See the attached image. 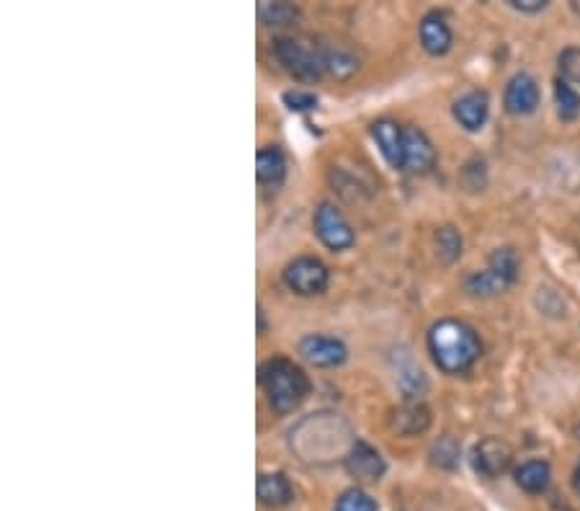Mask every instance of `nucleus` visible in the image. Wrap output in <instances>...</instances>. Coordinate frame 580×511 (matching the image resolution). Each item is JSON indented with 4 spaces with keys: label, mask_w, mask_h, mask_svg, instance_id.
Returning a JSON list of instances; mask_svg holds the SVG:
<instances>
[{
    "label": "nucleus",
    "mask_w": 580,
    "mask_h": 511,
    "mask_svg": "<svg viewBox=\"0 0 580 511\" xmlns=\"http://www.w3.org/2000/svg\"><path fill=\"white\" fill-rule=\"evenodd\" d=\"M428 351L444 375H464L483 357V344L475 328L457 318H444L428 328Z\"/></svg>",
    "instance_id": "f257e3e1"
},
{
    "label": "nucleus",
    "mask_w": 580,
    "mask_h": 511,
    "mask_svg": "<svg viewBox=\"0 0 580 511\" xmlns=\"http://www.w3.org/2000/svg\"><path fill=\"white\" fill-rule=\"evenodd\" d=\"M258 380L271 411L279 416L294 413L310 395V380L300 364L287 357H271L258 367Z\"/></svg>",
    "instance_id": "f03ea898"
},
{
    "label": "nucleus",
    "mask_w": 580,
    "mask_h": 511,
    "mask_svg": "<svg viewBox=\"0 0 580 511\" xmlns=\"http://www.w3.org/2000/svg\"><path fill=\"white\" fill-rule=\"evenodd\" d=\"M271 55L297 81L315 83L325 75L320 47H307L305 42H297V39H276Z\"/></svg>",
    "instance_id": "7ed1b4c3"
},
{
    "label": "nucleus",
    "mask_w": 580,
    "mask_h": 511,
    "mask_svg": "<svg viewBox=\"0 0 580 511\" xmlns=\"http://www.w3.org/2000/svg\"><path fill=\"white\" fill-rule=\"evenodd\" d=\"M284 284L294 295L302 297H312V295H323L328 290L330 282V271L328 266L323 264L315 256H300V259L289 261L284 266V274H281Z\"/></svg>",
    "instance_id": "20e7f679"
},
{
    "label": "nucleus",
    "mask_w": 580,
    "mask_h": 511,
    "mask_svg": "<svg viewBox=\"0 0 580 511\" xmlns=\"http://www.w3.org/2000/svg\"><path fill=\"white\" fill-rule=\"evenodd\" d=\"M315 235L330 251H346V248L356 243V233L351 228V222L343 217V212L338 210L336 204L330 202H323L315 210Z\"/></svg>",
    "instance_id": "39448f33"
},
{
    "label": "nucleus",
    "mask_w": 580,
    "mask_h": 511,
    "mask_svg": "<svg viewBox=\"0 0 580 511\" xmlns=\"http://www.w3.org/2000/svg\"><path fill=\"white\" fill-rule=\"evenodd\" d=\"M472 468H475L477 475L483 478H501L508 468H511L513 460V450L508 447L503 439L498 437H485L483 442H477L472 447Z\"/></svg>",
    "instance_id": "423d86ee"
},
{
    "label": "nucleus",
    "mask_w": 580,
    "mask_h": 511,
    "mask_svg": "<svg viewBox=\"0 0 580 511\" xmlns=\"http://www.w3.org/2000/svg\"><path fill=\"white\" fill-rule=\"evenodd\" d=\"M300 354L305 362L320 370H330V367H341L348 357V349L336 336H325V333H310L300 341Z\"/></svg>",
    "instance_id": "0eeeda50"
},
{
    "label": "nucleus",
    "mask_w": 580,
    "mask_h": 511,
    "mask_svg": "<svg viewBox=\"0 0 580 511\" xmlns=\"http://www.w3.org/2000/svg\"><path fill=\"white\" fill-rule=\"evenodd\" d=\"M346 470L354 475L356 481L377 483L382 481V475L387 473V462L377 447H372V444L364 442V439H356V442L348 447Z\"/></svg>",
    "instance_id": "6e6552de"
},
{
    "label": "nucleus",
    "mask_w": 580,
    "mask_h": 511,
    "mask_svg": "<svg viewBox=\"0 0 580 511\" xmlns=\"http://www.w3.org/2000/svg\"><path fill=\"white\" fill-rule=\"evenodd\" d=\"M542 104V91H539V83L534 81V75L529 73H516L508 81L506 93H503V106H506L508 114L513 117H529Z\"/></svg>",
    "instance_id": "1a4fd4ad"
},
{
    "label": "nucleus",
    "mask_w": 580,
    "mask_h": 511,
    "mask_svg": "<svg viewBox=\"0 0 580 511\" xmlns=\"http://www.w3.org/2000/svg\"><path fill=\"white\" fill-rule=\"evenodd\" d=\"M436 163L434 142L418 127H405V148H403V171L426 173Z\"/></svg>",
    "instance_id": "9d476101"
},
{
    "label": "nucleus",
    "mask_w": 580,
    "mask_h": 511,
    "mask_svg": "<svg viewBox=\"0 0 580 511\" xmlns=\"http://www.w3.org/2000/svg\"><path fill=\"white\" fill-rule=\"evenodd\" d=\"M454 119L459 122V127H464L467 132H480L488 122L490 114V96L480 88L475 91H467L464 96H459L454 101Z\"/></svg>",
    "instance_id": "9b49d317"
},
{
    "label": "nucleus",
    "mask_w": 580,
    "mask_h": 511,
    "mask_svg": "<svg viewBox=\"0 0 580 511\" xmlns=\"http://www.w3.org/2000/svg\"><path fill=\"white\" fill-rule=\"evenodd\" d=\"M372 137L377 142L379 153L385 155V161L392 168L403 171V148H405V127L397 124L395 119H377L372 124Z\"/></svg>",
    "instance_id": "f8f14e48"
},
{
    "label": "nucleus",
    "mask_w": 580,
    "mask_h": 511,
    "mask_svg": "<svg viewBox=\"0 0 580 511\" xmlns=\"http://www.w3.org/2000/svg\"><path fill=\"white\" fill-rule=\"evenodd\" d=\"M418 37H421L423 50L431 57H441L452 50V26L446 24L444 13H426L418 26Z\"/></svg>",
    "instance_id": "ddd939ff"
},
{
    "label": "nucleus",
    "mask_w": 580,
    "mask_h": 511,
    "mask_svg": "<svg viewBox=\"0 0 580 511\" xmlns=\"http://www.w3.org/2000/svg\"><path fill=\"white\" fill-rule=\"evenodd\" d=\"M256 496L263 506L281 509L294 501V486L284 473H261L256 483Z\"/></svg>",
    "instance_id": "4468645a"
},
{
    "label": "nucleus",
    "mask_w": 580,
    "mask_h": 511,
    "mask_svg": "<svg viewBox=\"0 0 580 511\" xmlns=\"http://www.w3.org/2000/svg\"><path fill=\"white\" fill-rule=\"evenodd\" d=\"M390 426L403 437H416L431 426V411L421 401H405L403 406L392 411Z\"/></svg>",
    "instance_id": "2eb2a0df"
},
{
    "label": "nucleus",
    "mask_w": 580,
    "mask_h": 511,
    "mask_svg": "<svg viewBox=\"0 0 580 511\" xmlns=\"http://www.w3.org/2000/svg\"><path fill=\"white\" fill-rule=\"evenodd\" d=\"M513 279L506 277L501 269H495L493 264L485 266L483 271H475L470 277L464 279V290L470 292L472 297H495L506 292L508 287H513Z\"/></svg>",
    "instance_id": "dca6fc26"
},
{
    "label": "nucleus",
    "mask_w": 580,
    "mask_h": 511,
    "mask_svg": "<svg viewBox=\"0 0 580 511\" xmlns=\"http://www.w3.org/2000/svg\"><path fill=\"white\" fill-rule=\"evenodd\" d=\"M256 176L263 186H271V189L284 184V179H287V155H284V150L276 148V145L258 150Z\"/></svg>",
    "instance_id": "f3484780"
},
{
    "label": "nucleus",
    "mask_w": 580,
    "mask_h": 511,
    "mask_svg": "<svg viewBox=\"0 0 580 511\" xmlns=\"http://www.w3.org/2000/svg\"><path fill=\"white\" fill-rule=\"evenodd\" d=\"M513 478H516V486H519L521 491L544 493L547 488H550V481H552L550 462H544V460L524 462V465H519V468H516Z\"/></svg>",
    "instance_id": "a211bd4d"
},
{
    "label": "nucleus",
    "mask_w": 580,
    "mask_h": 511,
    "mask_svg": "<svg viewBox=\"0 0 580 511\" xmlns=\"http://www.w3.org/2000/svg\"><path fill=\"white\" fill-rule=\"evenodd\" d=\"M320 55H323L325 73L338 78V81H346L359 70V60L354 57V52L343 50V47H320Z\"/></svg>",
    "instance_id": "6ab92c4d"
},
{
    "label": "nucleus",
    "mask_w": 580,
    "mask_h": 511,
    "mask_svg": "<svg viewBox=\"0 0 580 511\" xmlns=\"http://www.w3.org/2000/svg\"><path fill=\"white\" fill-rule=\"evenodd\" d=\"M555 106L562 122H575L580 117V93L562 78L555 81Z\"/></svg>",
    "instance_id": "aec40b11"
},
{
    "label": "nucleus",
    "mask_w": 580,
    "mask_h": 511,
    "mask_svg": "<svg viewBox=\"0 0 580 511\" xmlns=\"http://www.w3.org/2000/svg\"><path fill=\"white\" fill-rule=\"evenodd\" d=\"M297 16H300V11L292 3H269V0H263L261 6H258V19L266 26H289L297 21Z\"/></svg>",
    "instance_id": "412c9836"
},
{
    "label": "nucleus",
    "mask_w": 580,
    "mask_h": 511,
    "mask_svg": "<svg viewBox=\"0 0 580 511\" xmlns=\"http://www.w3.org/2000/svg\"><path fill=\"white\" fill-rule=\"evenodd\" d=\"M459 457H462V447H459L457 439L449 437V434H446V437H439V442H434V447H431V462L444 470L457 468Z\"/></svg>",
    "instance_id": "4be33fe9"
},
{
    "label": "nucleus",
    "mask_w": 580,
    "mask_h": 511,
    "mask_svg": "<svg viewBox=\"0 0 580 511\" xmlns=\"http://www.w3.org/2000/svg\"><path fill=\"white\" fill-rule=\"evenodd\" d=\"M397 382H400V388L405 390L408 398H416L426 390V377H423L421 367L405 359V362H397Z\"/></svg>",
    "instance_id": "5701e85b"
},
{
    "label": "nucleus",
    "mask_w": 580,
    "mask_h": 511,
    "mask_svg": "<svg viewBox=\"0 0 580 511\" xmlns=\"http://www.w3.org/2000/svg\"><path fill=\"white\" fill-rule=\"evenodd\" d=\"M436 248H439V259L444 261V264L457 261L459 256H462V248H464L459 230L452 228V225L441 228L439 233H436Z\"/></svg>",
    "instance_id": "b1692460"
},
{
    "label": "nucleus",
    "mask_w": 580,
    "mask_h": 511,
    "mask_svg": "<svg viewBox=\"0 0 580 511\" xmlns=\"http://www.w3.org/2000/svg\"><path fill=\"white\" fill-rule=\"evenodd\" d=\"M333 511H377V501L364 488H346L336 499Z\"/></svg>",
    "instance_id": "393cba45"
},
{
    "label": "nucleus",
    "mask_w": 580,
    "mask_h": 511,
    "mask_svg": "<svg viewBox=\"0 0 580 511\" xmlns=\"http://www.w3.org/2000/svg\"><path fill=\"white\" fill-rule=\"evenodd\" d=\"M560 78L570 86H580V47H565L557 57Z\"/></svg>",
    "instance_id": "a878e982"
},
{
    "label": "nucleus",
    "mask_w": 580,
    "mask_h": 511,
    "mask_svg": "<svg viewBox=\"0 0 580 511\" xmlns=\"http://www.w3.org/2000/svg\"><path fill=\"white\" fill-rule=\"evenodd\" d=\"M284 104L292 111H312L318 109V96L310 91H287L284 93Z\"/></svg>",
    "instance_id": "bb28decb"
},
{
    "label": "nucleus",
    "mask_w": 580,
    "mask_h": 511,
    "mask_svg": "<svg viewBox=\"0 0 580 511\" xmlns=\"http://www.w3.org/2000/svg\"><path fill=\"white\" fill-rule=\"evenodd\" d=\"M508 6L521 13H542L550 3L547 0H508Z\"/></svg>",
    "instance_id": "cd10ccee"
},
{
    "label": "nucleus",
    "mask_w": 580,
    "mask_h": 511,
    "mask_svg": "<svg viewBox=\"0 0 580 511\" xmlns=\"http://www.w3.org/2000/svg\"><path fill=\"white\" fill-rule=\"evenodd\" d=\"M258 333H266V313H263V308H258Z\"/></svg>",
    "instance_id": "c85d7f7f"
},
{
    "label": "nucleus",
    "mask_w": 580,
    "mask_h": 511,
    "mask_svg": "<svg viewBox=\"0 0 580 511\" xmlns=\"http://www.w3.org/2000/svg\"><path fill=\"white\" fill-rule=\"evenodd\" d=\"M573 486H575V493L580 496V465L575 468V473H573Z\"/></svg>",
    "instance_id": "c756f323"
}]
</instances>
